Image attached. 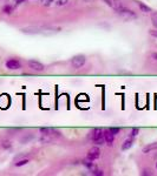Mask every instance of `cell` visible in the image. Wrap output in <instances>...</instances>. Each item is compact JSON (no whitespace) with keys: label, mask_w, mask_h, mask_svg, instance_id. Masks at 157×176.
<instances>
[{"label":"cell","mask_w":157,"mask_h":176,"mask_svg":"<svg viewBox=\"0 0 157 176\" xmlns=\"http://www.w3.org/2000/svg\"><path fill=\"white\" fill-rule=\"evenodd\" d=\"M91 140L97 146L104 145V142H105V140H104V132L100 128H94L92 130V133H91Z\"/></svg>","instance_id":"6da1fadb"},{"label":"cell","mask_w":157,"mask_h":176,"mask_svg":"<svg viewBox=\"0 0 157 176\" xmlns=\"http://www.w3.org/2000/svg\"><path fill=\"white\" fill-rule=\"evenodd\" d=\"M117 13H118L123 19H125V20H130V19H135V18H136V14H135L131 9L125 8L124 6H123L122 8H119V9L117 11Z\"/></svg>","instance_id":"7a4b0ae2"},{"label":"cell","mask_w":157,"mask_h":176,"mask_svg":"<svg viewBox=\"0 0 157 176\" xmlns=\"http://www.w3.org/2000/svg\"><path fill=\"white\" fill-rule=\"evenodd\" d=\"M85 61H86V59H85L84 55H82V54L74 55L73 58L71 59V63H72V66H73L74 68H80V67H83L84 63H85Z\"/></svg>","instance_id":"3957f363"},{"label":"cell","mask_w":157,"mask_h":176,"mask_svg":"<svg viewBox=\"0 0 157 176\" xmlns=\"http://www.w3.org/2000/svg\"><path fill=\"white\" fill-rule=\"evenodd\" d=\"M5 65H6V68L10 71H17L21 68V63L18 59H8Z\"/></svg>","instance_id":"277c9868"},{"label":"cell","mask_w":157,"mask_h":176,"mask_svg":"<svg viewBox=\"0 0 157 176\" xmlns=\"http://www.w3.org/2000/svg\"><path fill=\"white\" fill-rule=\"evenodd\" d=\"M29 67L31 68L32 71H34V72H43L44 71V65L41 63V62H39V61H37V60H29Z\"/></svg>","instance_id":"5b68a950"},{"label":"cell","mask_w":157,"mask_h":176,"mask_svg":"<svg viewBox=\"0 0 157 176\" xmlns=\"http://www.w3.org/2000/svg\"><path fill=\"white\" fill-rule=\"evenodd\" d=\"M99 156H100V150H99L98 147H92L89 150V153H88V159L89 160H92V161L99 159Z\"/></svg>","instance_id":"8992f818"},{"label":"cell","mask_w":157,"mask_h":176,"mask_svg":"<svg viewBox=\"0 0 157 176\" xmlns=\"http://www.w3.org/2000/svg\"><path fill=\"white\" fill-rule=\"evenodd\" d=\"M104 140H105V142H106L109 146H112V145H114V140H115V135L108 129V130L104 132Z\"/></svg>","instance_id":"52a82bcc"},{"label":"cell","mask_w":157,"mask_h":176,"mask_svg":"<svg viewBox=\"0 0 157 176\" xmlns=\"http://www.w3.org/2000/svg\"><path fill=\"white\" fill-rule=\"evenodd\" d=\"M83 164H84V166H85V167H86V168H88V169H89L92 174H94V172L98 169V168H97V166L94 163V161H92V160H89L88 157H86V160H84V161H83Z\"/></svg>","instance_id":"ba28073f"},{"label":"cell","mask_w":157,"mask_h":176,"mask_svg":"<svg viewBox=\"0 0 157 176\" xmlns=\"http://www.w3.org/2000/svg\"><path fill=\"white\" fill-rule=\"evenodd\" d=\"M153 150H157V142H154V143H149L148 146H145L143 149H142V151L144 153V154H148V153H150V151H153Z\"/></svg>","instance_id":"9c48e42d"},{"label":"cell","mask_w":157,"mask_h":176,"mask_svg":"<svg viewBox=\"0 0 157 176\" xmlns=\"http://www.w3.org/2000/svg\"><path fill=\"white\" fill-rule=\"evenodd\" d=\"M137 2V5H138V7L141 8V11L143 12V13H149V12H151V8L148 6V5H145V4H143V2H141V1H136Z\"/></svg>","instance_id":"30bf717a"},{"label":"cell","mask_w":157,"mask_h":176,"mask_svg":"<svg viewBox=\"0 0 157 176\" xmlns=\"http://www.w3.org/2000/svg\"><path fill=\"white\" fill-rule=\"evenodd\" d=\"M132 145H133V140L132 139H128V140H125L124 141V143L122 145V150H129L131 147H132Z\"/></svg>","instance_id":"8fae6325"},{"label":"cell","mask_w":157,"mask_h":176,"mask_svg":"<svg viewBox=\"0 0 157 176\" xmlns=\"http://www.w3.org/2000/svg\"><path fill=\"white\" fill-rule=\"evenodd\" d=\"M39 130H40V133H41L43 135H51V134H53V133L56 132L55 129H52V128H47V127H43V128H40Z\"/></svg>","instance_id":"7c38bea8"},{"label":"cell","mask_w":157,"mask_h":176,"mask_svg":"<svg viewBox=\"0 0 157 176\" xmlns=\"http://www.w3.org/2000/svg\"><path fill=\"white\" fill-rule=\"evenodd\" d=\"M13 9H14V7H13L12 5H6V6H4L2 12L6 13V14H11V13L13 12Z\"/></svg>","instance_id":"4fadbf2b"},{"label":"cell","mask_w":157,"mask_h":176,"mask_svg":"<svg viewBox=\"0 0 157 176\" xmlns=\"http://www.w3.org/2000/svg\"><path fill=\"white\" fill-rule=\"evenodd\" d=\"M29 162H30L29 159H23V160H20V161H17V162L14 163V166H15V167H23V166L27 164Z\"/></svg>","instance_id":"5bb4252c"},{"label":"cell","mask_w":157,"mask_h":176,"mask_svg":"<svg viewBox=\"0 0 157 176\" xmlns=\"http://www.w3.org/2000/svg\"><path fill=\"white\" fill-rule=\"evenodd\" d=\"M102 109H105V87L102 86Z\"/></svg>","instance_id":"9a60e30c"},{"label":"cell","mask_w":157,"mask_h":176,"mask_svg":"<svg viewBox=\"0 0 157 176\" xmlns=\"http://www.w3.org/2000/svg\"><path fill=\"white\" fill-rule=\"evenodd\" d=\"M151 23L154 25V27L157 28V12H153L151 13Z\"/></svg>","instance_id":"2e32d148"},{"label":"cell","mask_w":157,"mask_h":176,"mask_svg":"<svg viewBox=\"0 0 157 176\" xmlns=\"http://www.w3.org/2000/svg\"><path fill=\"white\" fill-rule=\"evenodd\" d=\"M1 147H2L4 149H10V148L12 147V143H11L10 141L5 140V141H2V142H1Z\"/></svg>","instance_id":"e0dca14e"},{"label":"cell","mask_w":157,"mask_h":176,"mask_svg":"<svg viewBox=\"0 0 157 176\" xmlns=\"http://www.w3.org/2000/svg\"><path fill=\"white\" fill-rule=\"evenodd\" d=\"M138 133H139V128H132V130H131V137H135V136H137L138 135Z\"/></svg>","instance_id":"ac0fdd59"},{"label":"cell","mask_w":157,"mask_h":176,"mask_svg":"<svg viewBox=\"0 0 157 176\" xmlns=\"http://www.w3.org/2000/svg\"><path fill=\"white\" fill-rule=\"evenodd\" d=\"M33 139V135H29V136H24L23 139H20V142H23V143H26V142H29L30 140H32Z\"/></svg>","instance_id":"d6986e66"},{"label":"cell","mask_w":157,"mask_h":176,"mask_svg":"<svg viewBox=\"0 0 157 176\" xmlns=\"http://www.w3.org/2000/svg\"><path fill=\"white\" fill-rule=\"evenodd\" d=\"M109 130H110V132H111L114 135H116V134H118V133L121 132V129H119V128H115V127H111Z\"/></svg>","instance_id":"ffe728a7"},{"label":"cell","mask_w":157,"mask_h":176,"mask_svg":"<svg viewBox=\"0 0 157 176\" xmlns=\"http://www.w3.org/2000/svg\"><path fill=\"white\" fill-rule=\"evenodd\" d=\"M52 2H53V0H41V4L44 6H50V5H52Z\"/></svg>","instance_id":"44dd1931"},{"label":"cell","mask_w":157,"mask_h":176,"mask_svg":"<svg viewBox=\"0 0 157 176\" xmlns=\"http://www.w3.org/2000/svg\"><path fill=\"white\" fill-rule=\"evenodd\" d=\"M56 1H57L58 6H64V5H66L69 2V0H56Z\"/></svg>","instance_id":"7402d4cb"},{"label":"cell","mask_w":157,"mask_h":176,"mask_svg":"<svg viewBox=\"0 0 157 176\" xmlns=\"http://www.w3.org/2000/svg\"><path fill=\"white\" fill-rule=\"evenodd\" d=\"M142 175L143 176H147V175L151 176L153 175V173H151V170H150V169H148V170H144V172L142 173Z\"/></svg>","instance_id":"603a6c76"},{"label":"cell","mask_w":157,"mask_h":176,"mask_svg":"<svg viewBox=\"0 0 157 176\" xmlns=\"http://www.w3.org/2000/svg\"><path fill=\"white\" fill-rule=\"evenodd\" d=\"M150 35H151V36H154V38H157V31L156 29L150 31Z\"/></svg>","instance_id":"cb8c5ba5"},{"label":"cell","mask_w":157,"mask_h":176,"mask_svg":"<svg viewBox=\"0 0 157 176\" xmlns=\"http://www.w3.org/2000/svg\"><path fill=\"white\" fill-rule=\"evenodd\" d=\"M151 58L157 60V53H153V54H151Z\"/></svg>","instance_id":"d4e9b609"},{"label":"cell","mask_w":157,"mask_h":176,"mask_svg":"<svg viewBox=\"0 0 157 176\" xmlns=\"http://www.w3.org/2000/svg\"><path fill=\"white\" fill-rule=\"evenodd\" d=\"M24 1H25V0H17L15 2H17V4H21V2H24Z\"/></svg>","instance_id":"484cf974"},{"label":"cell","mask_w":157,"mask_h":176,"mask_svg":"<svg viewBox=\"0 0 157 176\" xmlns=\"http://www.w3.org/2000/svg\"><path fill=\"white\" fill-rule=\"evenodd\" d=\"M156 168H157V162H156Z\"/></svg>","instance_id":"4316f807"},{"label":"cell","mask_w":157,"mask_h":176,"mask_svg":"<svg viewBox=\"0 0 157 176\" xmlns=\"http://www.w3.org/2000/svg\"><path fill=\"white\" fill-rule=\"evenodd\" d=\"M86 1H89V0H86Z\"/></svg>","instance_id":"83f0119b"}]
</instances>
